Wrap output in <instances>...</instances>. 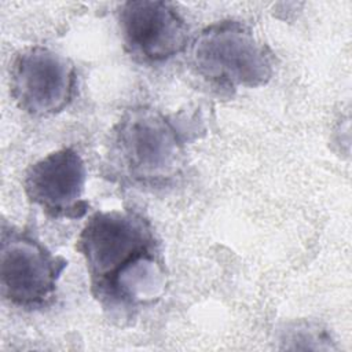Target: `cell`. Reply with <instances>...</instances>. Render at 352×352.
Listing matches in <instances>:
<instances>
[{"instance_id": "5b68a950", "label": "cell", "mask_w": 352, "mask_h": 352, "mask_svg": "<svg viewBox=\"0 0 352 352\" xmlns=\"http://www.w3.org/2000/svg\"><path fill=\"white\" fill-rule=\"evenodd\" d=\"M10 92L23 113L36 118L56 116L74 100L77 69L70 58L48 47H25L12 59Z\"/></svg>"}, {"instance_id": "8992f818", "label": "cell", "mask_w": 352, "mask_h": 352, "mask_svg": "<svg viewBox=\"0 0 352 352\" xmlns=\"http://www.w3.org/2000/svg\"><path fill=\"white\" fill-rule=\"evenodd\" d=\"M124 50L142 65H161L186 51L190 28L176 6L162 0H129L117 8Z\"/></svg>"}, {"instance_id": "52a82bcc", "label": "cell", "mask_w": 352, "mask_h": 352, "mask_svg": "<svg viewBox=\"0 0 352 352\" xmlns=\"http://www.w3.org/2000/svg\"><path fill=\"white\" fill-rule=\"evenodd\" d=\"M87 165L74 147L58 148L28 166L22 187L28 201L51 219L78 220L88 213L84 198Z\"/></svg>"}, {"instance_id": "6da1fadb", "label": "cell", "mask_w": 352, "mask_h": 352, "mask_svg": "<svg viewBox=\"0 0 352 352\" xmlns=\"http://www.w3.org/2000/svg\"><path fill=\"white\" fill-rule=\"evenodd\" d=\"M76 249L84 258L91 294L110 318L132 319L164 296L168 272L160 239L142 212H95Z\"/></svg>"}, {"instance_id": "3957f363", "label": "cell", "mask_w": 352, "mask_h": 352, "mask_svg": "<svg viewBox=\"0 0 352 352\" xmlns=\"http://www.w3.org/2000/svg\"><path fill=\"white\" fill-rule=\"evenodd\" d=\"M190 63L209 84L236 91L268 84L275 73L276 56L248 23L223 19L191 38Z\"/></svg>"}, {"instance_id": "277c9868", "label": "cell", "mask_w": 352, "mask_h": 352, "mask_svg": "<svg viewBox=\"0 0 352 352\" xmlns=\"http://www.w3.org/2000/svg\"><path fill=\"white\" fill-rule=\"evenodd\" d=\"M67 260L54 254L30 227L3 221L0 235V285L3 298L23 311L48 308L56 298Z\"/></svg>"}, {"instance_id": "7a4b0ae2", "label": "cell", "mask_w": 352, "mask_h": 352, "mask_svg": "<svg viewBox=\"0 0 352 352\" xmlns=\"http://www.w3.org/2000/svg\"><path fill=\"white\" fill-rule=\"evenodd\" d=\"M188 129L175 116L138 104L110 132L107 166L124 184L142 190L172 186L187 165Z\"/></svg>"}]
</instances>
